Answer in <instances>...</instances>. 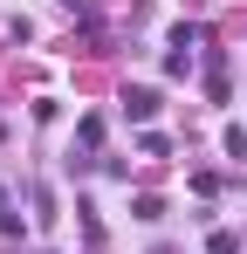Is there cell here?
<instances>
[{
    "mask_svg": "<svg viewBox=\"0 0 247 254\" xmlns=\"http://www.w3.org/2000/svg\"><path fill=\"white\" fill-rule=\"evenodd\" d=\"M124 110H130V117H151L158 96H151V89H124Z\"/></svg>",
    "mask_w": 247,
    "mask_h": 254,
    "instance_id": "1",
    "label": "cell"
}]
</instances>
